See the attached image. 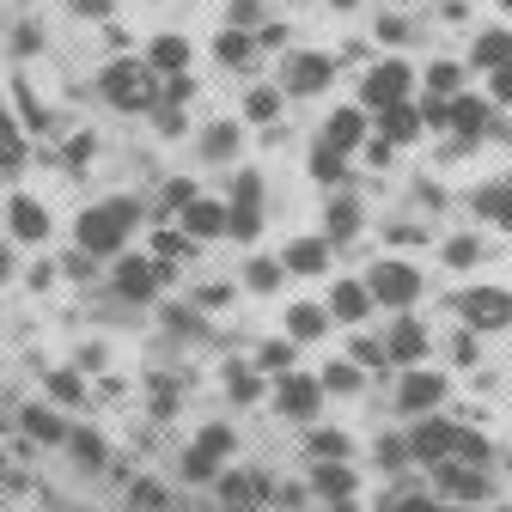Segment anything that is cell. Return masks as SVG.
<instances>
[{
    "label": "cell",
    "mask_w": 512,
    "mask_h": 512,
    "mask_svg": "<svg viewBox=\"0 0 512 512\" xmlns=\"http://www.w3.org/2000/svg\"><path fill=\"white\" fill-rule=\"evenodd\" d=\"M494 512H512V506H494Z\"/></svg>",
    "instance_id": "59"
},
{
    "label": "cell",
    "mask_w": 512,
    "mask_h": 512,
    "mask_svg": "<svg viewBox=\"0 0 512 512\" xmlns=\"http://www.w3.org/2000/svg\"><path fill=\"white\" fill-rule=\"evenodd\" d=\"M104 98L116 104V110H153L159 104V86H153V68L147 61H110L104 68Z\"/></svg>",
    "instance_id": "3"
},
{
    "label": "cell",
    "mask_w": 512,
    "mask_h": 512,
    "mask_svg": "<svg viewBox=\"0 0 512 512\" xmlns=\"http://www.w3.org/2000/svg\"><path fill=\"white\" fill-rule=\"evenodd\" d=\"M165 202H171V208H189V202H196V183L171 177V183H165Z\"/></svg>",
    "instance_id": "47"
},
{
    "label": "cell",
    "mask_w": 512,
    "mask_h": 512,
    "mask_svg": "<svg viewBox=\"0 0 512 512\" xmlns=\"http://www.w3.org/2000/svg\"><path fill=\"white\" fill-rule=\"evenodd\" d=\"M391 238H397V244H427V232H421V226H397Z\"/></svg>",
    "instance_id": "52"
},
{
    "label": "cell",
    "mask_w": 512,
    "mask_h": 512,
    "mask_svg": "<svg viewBox=\"0 0 512 512\" xmlns=\"http://www.w3.org/2000/svg\"><path fill=\"white\" fill-rule=\"evenodd\" d=\"M324 512H354V500H330V506H324Z\"/></svg>",
    "instance_id": "55"
},
{
    "label": "cell",
    "mask_w": 512,
    "mask_h": 512,
    "mask_svg": "<svg viewBox=\"0 0 512 512\" xmlns=\"http://www.w3.org/2000/svg\"><path fill=\"white\" fill-rule=\"evenodd\" d=\"M378 452H384V464H391V470H397V464H409V439H384V445H378Z\"/></svg>",
    "instance_id": "48"
},
{
    "label": "cell",
    "mask_w": 512,
    "mask_h": 512,
    "mask_svg": "<svg viewBox=\"0 0 512 512\" xmlns=\"http://www.w3.org/2000/svg\"><path fill=\"white\" fill-rule=\"evenodd\" d=\"M275 403L287 421H311L317 403H324V384H317V372H281L275 378Z\"/></svg>",
    "instance_id": "6"
},
{
    "label": "cell",
    "mask_w": 512,
    "mask_h": 512,
    "mask_svg": "<svg viewBox=\"0 0 512 512\" xmlns=\"http://www.w3.org/2000/svg\"><path fill=\"white\" fill-rule=\"evenodd\" d=\"M384 360H397V366H421V360H427V324H415V317H397L391 336H384Z\"/></svg>",
    "instance_id": "10"
},
{
    "label": "cell",
    "mask_w": 512,
    "mask_h": 512,
    "mask_svg": "<svg viewBox=\"0 0 512 512\" xmlns=\"http://www.w3.org/2000/svg\"><path fill=\"white\" fill-rule=\"evenodd\" d=\"M433 476H439V494H452V500H488V476L470 470V464H458V458L433 464Z\"/></svg>",
    "instance_id": "11"
},
{
    "label": "cell",
    "mask_w": 512,
    "mask_h": 512,
    "mask_svg": "<svg viewBox=\"0 0 512 512\" xmlns=\"http://www.w3.org/2000/svg\"><path fill=\"white\" fill-rule=\"evenodd\" d=\"M183 238H226V202H189L183 208V226H177Z\"/></svg>",
    "instance_id": "16"
},
{
    "label": "cell",
    "mask_w": 512,
    "mask_h": 512,
    "mask_svg": "<svg viewBox=\"0 0 512 512\" xmlns=\"http://www.w3.org/2000/svg\"><path fill=\"white\" fill-rule=\"evenodd\" d=\"M238 122H214V128H202V159H214V165H226L232 153H238Z\"/></svg>",
    "instance_id": "24"
},
{
    "label": "cell",
    "mask_w": 512,
    "mask_h": 512,
    "mask_svg": "<svg viewBox=\"0 0 512 512\" xmlns=\"http://www.w3.org/2000/svg\"><path fill=\"white\" fill-rule=\"evenodd\" d=\"M354 366H372V372H384V366H391V360H384V342L360 336V342H354Z\"/></svg>",
    "instance_id": "42"
},
{
    "label": "cell",
    "mask_w": 512,
    "mask_h": 512,
    "mask_svg": "<svg viewBox=\"0 0 512 512\" xmlns=\"http://www.w3.org/2000/svg\"><path fill=\"white\" fill-rule=\"evenodd\" d=\"M110 281H116L122 299H153L159 293V263H147V256H122Z\"/></svg>",
    "instance_id": "12"
},
{
    "label": "cell",
    "mask_w": 512,
    "mask_h": 512,
    "mask_svg": "<svg viewBox=\"0 0 512 512\" xmlns=\"http://www.w3.org/2000/svg\"><path fill=\"white\" fill-rule=\"evenodd\" d=\"M439 403H445V378H439V372H421V366H409V372H403V384H397V409L421 421V415H433Z\"/></svg>",
    "instance_id": "7"
},
{
    "label": "cell",
    "mask_w": 512,
    "mask_h": 512,
    "mask_svg": "<svg viewBox=\"0 0 512 512\" xmlns=\"http://www.w3.org/2000/svg\"><path fill=\"white\" fill-rule=\"evenodd\" d=\"M281 269L287 275H324L330 269V238L317 232V238H293L287 250H281Z\"/></svg>",
    "instance_id": "13"
},
{
    "label": "cell",
    "mask_w": 512,
    "mask_h": 512,
    "mask_svg": "<svg viewBox=\"0 0 512 512\" xmlns=\"http://www.w3.org/2000/svg\"><path fill=\"white\" fill-rule=\"evenodd\" d=\"M470 61H476L482 74H500V68H512V31H506V25L482 31V37H476V55H470Z\"/></svg>",
    "instance_id": "20"
},
{
    "label": "cell",
    "mask_w": 512,
    "mask_h": 512,
    "mask_svg": "<svg viewBox=\"0 0 512 512\" xmlns=\"http://www.w3.org/2000/svg\"><path fill=\"white\" fill-rule=\"evenodd\" d=\"M256 366H263V372H293V342H263Z\"/></svg>",
    "instance_id": "39"
},
{
    "label": "cell",
    "mask_w": 512,
    "mask_h": 512,
    "mask_svg": "<svg viewBox=\"0 0 512 512\" xmlns=\"http://www.w3.org/2000/svg\"><path fill=\"white\" fill-rule=\"evenodd\" d=\"M256 232H263V208H256V202H226V238L250 244Z\"/></svg>",
    "instance_id": "26"
},
{
    "label": "cell",
    "mask_w": 512,
    "mask_h": 512,
    "mask_svg": "<svg viewBox=\"0 0 512 512\" xmlns=\"http://www.w3.org/2000/svg\"><path fill=\"white\" fill-rule=\"evenodd\" d=\"M25 433L31 439H43V445H55V439H68V427H61L49 409H25Z\"/></svg>",
    "instance_id": "34"
},
{
    "label": "cell",
    "mask_w": 512,
    "mask_h": 512,
    "mask_svg": "<svg viewBox=\"0 0 512 512\" xmlns=\"http://www.w3.org/2000/svg\"><path fill=\"white\" fill-rule=\"evenodd\" d=\"M147 68H153V74H171V80H177V74H183V68H189V43H183V37H171V31H165V37H159V43H153V55H147Z\"/></svg>",
    "instance_id": "22"
},
{
    "label": "cell",
    "mask_w": 512,
    "mask_h": 512,
    "mask_svg": "<svg viewBox=\"0 0 512 512\" xmlns=\"http://www.w3.org/2000/svg\"><path fill=\"white\" fill-rule=\"evenodd\" d=\"M311 488L324 494V500H348V494H354V470H348V464H317V470H311Z\"/></svg>",
    "instance_id": "25"
},
{
    "label": "cell",
    "mask_w": 512,
    "mask_h": 512,
    "mask_svg": "<svg viewBox=\"0 0 512 512\" xmlns=\"http://www.w3.org/2000/svg\"><path fill=\"white\" fill-rule=\"evenodd\" d=\"M445 128H452L458 141H482V128H488V104H482V98H452V104H445Z\"/></svg>",
    "instance_id": "17"
},
{
    "label": "cell",
    "mask_w": 512,
    "mask_h": 512,
    "mask_svg": "<svg viewBox=\"0 0 512 512\" xmlns=\"http://www.w3.org/2000/svg\"><path fill=\"white\" fill-rule=\"evenodd\" d=\"M141 226V202L135 196H116V202H98L74 220V238H80V256H116L122 238Z\"/></svg>",
    "instance_id": "1"
},
{
    "label": "cell",
    "mask_w": 512,
    "mask_h": 512,
    "mask_svg": "<svg viewBox=\"0 0 512 512\" xmlns=\"http://www.w3.org/2000/svg\"><path fill=\"white\" fill-rule=\"evenodd\" d=\"M378 37H384V43H409V25H403V19H384Z\"/></svg>",
    "instance_id": "49"
},
{
    "label": "cell",
    "mask_w": 512,
    "mask_h": 512,
    "mask_svg": "<svg viewBox=\"0 0 512 512\" xmlns=\"http://www.w3.org/2000/svg\"><path fill=\"white\" fill-rule=\"evenodd\" d=\"M244 116H250V122H269V116H281V86H256V92L244 98Z\"/></svg>",
    "instance_id": "33"
},
{
    "label": "cell",
    "mask_w": 512,
    "mask_h": 512,
    "mask_svg": "<svg viewBox=\"0 0 512 512\" xmlns=\"http://www.w3.org/2000/svg\"><path fill=\"white\" fill-rule=\"evenodd\" d=\"M19 159H25V141H19V128H13L7 116H0V165H7V171H13Z\"/></svg>",
    "instance_id": "40"
},
{
    "label": "cell",
    "mask_w": 512,
    "mask_h": 512,
    "mask_svg": "<svg viewBox=\"0 0 512 512\" xmlns=\"http://www.w3.org/2000/svg\"><path fill=\"white\" fill-rule=\"evenodd\" d=\"M409 86H415V68H409V61H384V68L366 74L360 104H366V110H397V104H409Z\"/></svg>",
    "instance_id": "5"
},
{
    "label": "cell",
    "mask_w": 512,
    "mask_h": 512,
    "mask_svg": "<svg viewBox=\"0 0 512 512\" xmlns=\"http://www.w3.org/2000/svg\"><path fill=\"white\" fill-rule=\"evenodd\" d=\"M500 189H506V177H500V183H488V189H476V214H482V220H494V208H500Z\"/></svg>",
    "instance_id": "46"
},
{
    "label": "cell",
    "mask_w": 512,
    "mask_h": 512,
    "mask_svg": "<svg viewBox=\"0 0 512 512\" xmlns=\"http://www.w3.org/2000/svg\"><path fill=\"white\" fill-rule=\"evenodd\" d=\"M324 311H330V324H360V317L372 311V293H366V281H336Z\"/></svg>",
    "instance_id": "15"
},
{
    "label": "cell",
    "mask_w": 512,
    "mask_h": 512,
    "mask_svg": "<svg viewBox=\"0 0 512 512\" xmlns=\"http://www.w3.org/2000/svg\"><path fill=\"white\" fill-rule=\"evenodd\" d=\"M183 482H220V464H214V458H202L196 445H189V452H183Z\"/></svg>",
    "instance_id": "37"
},
{
    "label": "cell",
    "mask_w": 512,
    "mask_h": 512,
    "mask_svg": "<svg viewBox=\"0 0 512 512\" xmlns=\"http://www.w3.org/2000/svg\"><path fill=\"white\" fill-rule=\"evenodd\" d=\"M458 80H464V68H458V61H433V68H427V98L452 104V98H458Z\"/></svg>",
    "instance_id": "27"
},
{
    "label": "cell",
    "mask_w": 512,
    "mask_h": 512,
    "mask_svg": "<svg viewBox=\"0 0 512 512\" xmlns=\"http://www.w3.org/2000/svg\"><path fill=\"white\" fill-rule=\"evenodd\" d=\"M226 299H232V287H202V305H208V311H214V305H226Z\"/></svg>",
    "instance_id": "53"
},
{
    "label": "cell",
    "mask_w": 512,
    "mask_h": 512,
    "mask_svg": "<svg viewBox=\"0 0 512 512\" xmlns=\"http://www.w3.org/2000/svg\"><path fill=\"white\" fill-rule=\"evenodd\" d=\"M311 458L317 464H342L348 458V439L342 433H311Z\"/></svg>",
    "instance_id": "36"
},
{
    "label": "cell",
    "mask_w": 512,
    "mask_h": 512,
    "mask_svg": "<svg viewBox=\"0 0 512 512\" xmlns=\"http://www.w3.org/2000/svg\"><path fill=\"white\" fill-rule=\"evenodd\" d=\"M7 275H13V256H7V250H0V281H7Z\"/></svg>",
    "instance_id": "54"
},
{
    "label": "cell",
    "mask_w": 512,
    "mask_h": 512,
    "mask_svg": "<svg viewBox=\"0 0 512 512\" xmlns=\"http://www.w3.org/2000/svg\"><path fill=\"white\" fill-rule=\"evenodd\" d=\"M49 391H55L61 403H80V397H86V384H80L74 372H49Z\"/></svg>",
    "instance_id": "43"
},
{
    "label": "cell",
    "mask_w": 512,
    "mask_h": 512,
    "mask_svg": "<svg viewBox=\"0 0 512 512\" xmlns=\"http://www.w3.org/2000/svg\"><path fill=\"white\" fill-rule=\"evenodd\" d=\"M378 512H403V506H378Z\"/></svg>",
    "instance_id": "57"
},
{
    "label": "cell",
    "mask_w": 512,
    "mask_h": 512,
    "mask_svg": "<svg viewBox=\"0 0 512 512\" xmlns=\"http://www.w3.org/2000/svg\"><path fill=\"white\" fill-rule=\"evenodd\" d=\"M311 177H317V183H342V177H348L342 153H336V147H324V141H317V153H311Z\"/></svg>",
    "instance_id": "32"
},
{
    "label": "cell",
    "mask_w": 512,
    "mask_h": 512,
    "mask_svg": "<svg viewBox=\"0 0 512 512\" xmlns=\"http://www.w3.org/2000/svg\"><path fill=\"white\" fill-rule=\"evenodd\" d=\"M494 104H512V68L494 74Z\"/></svg>",
    "instance_id": "51"
},
{
    "label": "cell",
    "mask_w": 512,
    "mask_h": 512,
    "mask_svg": "<svg viewBox=\"0 0 512 512\" xmlns=\"http://www.w3.org/2000/svg\"><path fill=\"white\" fill-rule=\"evenodd\" d=\"M445 263H452V269H470V263H482V238H476V232L445 238Z\"/></svg>",
    "instance_id": "31"
},
{
    "label": "cell",
    "mask_w": 512,
    "mask_h": 512,
    "mask_svg": "<svg viewBox=\"0 0 512 512\" xmlns=\"http://www.w3.org/2000/svg\"><path fill=\"white\" fill-rule=\"evenodd\" d=\"M232 202H256V208H263V177H256V171H238V183H232Z\"/></svg>",
    "instance_id": "44"
},
{
    "label": "cell",
    "mask_w": 512,
    "mask_h": 512,
    "mask_svg": "<svg viewBox=\"0 0 512 512\" xmlns=\"http://www.w3.org/2000/svg\"><path fill=\"white\" fill-rule=\"evenodd\" d=\"M366 141V110H336L330 122H324V147H336V153H354Z\"/></svg>",
    "instance_id": "19"
},
{
    "label": "cell",
    "mask_w": 512,
    "mask_h": 512,
    "mask_svg": "<svg viewBox=\"0 0 512 512\" xmlns=\"http://www.w3.org/2000/svg\"><path fill=\"white\" fill-rule=\"evenodd\" d=\"M68 445H74V458H80V464H104V439H98V433H86V427H80Z\"/></svg>",
    "instance_id": "41"
},
{
    "label": "cell",
    "mask_w": 512,
    "mask_h": 512,
    "mask_svg": "<svg viewBox=\"0 0 512 512\" xmlns=\"http://www.w3.org/2000/svg\"><path fill=\"white\" fill-rule=\"evenodd\" d=\"M421 110L415 104H397V110H378V135H384V147H409L415 135H421Z\"/></svg>",
    "instance_id": "18"
},
{
    "label": "cell",
    "mask_w": 512,
    "mask_h": 512,
    "mask_svg": "<svg viewBox=\"0 0 512 512\" xmlns=\"http://www.w3.org/2000/svg\"><path fill=\"white\" fill-rule=\"evenodd\" d=\"M244 281H250L256 293H275V287L287 281V269H281V256H250V269H244Z\"/></svg>",
    "instance_id": "28"
},
{
    "label": "cell",
    "mask_w": 512,
    "mask_h": 512,
    "mask_svg": "<svg viewBox=\"0 0 512 512\" xmlns=\"http://www.w3.org/2000/svg\"><path fill=\"white\" fill-rule=\"evenodd\" d=\"M226 512H263V506H256V500H244V506H226Z\"/></svg>",
    "instance_id": "56"
},
{
    "label": "cell",
    "mask_w": 512,
    "mask_h": 512,
    "mask_svg": "<svg viewBox=\"0 0 512 512\" xmlns=\"http://www.w3.org/2000/svg\"><path fill=\"white\" fill-rule=\"evenodd\" d=\"M226 391H232V403H256L263 397V372L256 366H226Z\"/></svg>",
    "instance_id": "29"
},
{
    "label": "cell",
    "mask_w": 512,
    "mask_h": 512,
    "mask_svg": "<svg viewBox=\"0 0 512 512\" xmlns=\"http://www.w3.org/2000/svg\"><path fill=\"white\" fill-rule=\"evenodd\" d=\"M506 470H512V458H506Z\"/></svg>",
    "instance_id": "60"
},
{
    "label": "cell",
    "mask_w": 512,
    "mask_h": 512,
    "mask_svg": "<svg viewBox=\"0 0 512 512\" xmlns=\"http://www.w3.org/2000/svg\"><path fill=\"white\" fill-rule=\"evenodd\" d=\"M458 311H464V324H470L476 336L512 330V293H506V287H470V293L458 299Z\"/></svg>",
    "instance_id": "4"
},
{
    "label": "cell",
    "mask_w": 512,
    "mask_h": 512,
    "mask_svg": "<svg viewBox=\"0 0 512 512\" xmlns=\"http://www.w3.org/2000/svg\"><path fill=\"white\" fill-rule=\"evenodd\" d=\"M366 293H372V305L409 311V305L427 293V275H421L415 263H397V256H378V263L366 269Z\"/></svg>",
    "instance_id": "2"
},
{
    "label": "cell",
    "mask_w": 512,
    "mask_h": 512,
    "mask_svg": "<svg viewBox=\"0 0 512 512\" xmlns=\"http://www.w3.org/2000/svg\"><path fill=\"white\" fill-rule=\"evenodd\" d=\"M317 384H324V391H342V397H354V391H360V366H354V360H336V366H324V372H317Z\"/></svg>",
    "instance_id": "30"
},
{
    "label": "cell",
    "mask_w": 512,
    "mask_h": 512,
    "mask_svg": "<svg viewBox=\"0 0 512 512\" xmlns=\"http://www.w3.org/2000/svg\"><path fill=\"white\" fill-rule=\"evenodd\" d=\"M452 439H458V427L445 421V415H421L415 433H409V458H421V464H445V458H452Z\"/></svg>",
    "instance_id": "8"
},
{
    "label": "cell",
    "mask_w": 512,
    "mask_h": 512,
    "mask_svg": "<svg viewBox=\"0 0 512 512\" xmlns=\"http://www.w3.org/2000/svg\"><path fill=\"white\" fill-rule=\"evenodd\" d=\"M494 220L512 232V177H506V189H500V208H494Z\"/></svg>",
    "instance_id": "50"
},
{
    "label": "cell",
    "mask_w": 512,
    "mask_h": 512,
    "mask_svg": "<svg viewBox=\"0 0 512 512\" xmlns=\"http://www.w3.org/2000/svg\"><path fill=\"white\" fill-rule=\"evenodd\" d=\"M287 330H293V342H317V336L330 330V311L324 305H293L287 311Z\"/></svg>",
    "instance_id": "23"
},
{
    "label": "cell",
    "mask_w": 512,
    "mask_h": 512,
    "mask_svg": "<svg viewBox=\"0 0 512 512\" xmlns=\"http://www.w3.org/2000/svg\"><path fill=\"white\" fill-rule=\"evenodd\" d=\"M196 452H202V458H214V464H226V458H232V427H202Z\"/></svg>",
    "instance_id": "35"
},
{
    "label": "cell",
    "mask_w": 512,
    "mask_h": 512,
    "mask_svg": "<svg viewBox=\"0 0 512 512\" xmlns=\"http://www.w3.org/2000/svg\"><path fill=\"white\" fill-rule=\"evenodd\" d=\"M214 55L226 61V68H238V61H250V37H244V31H226V37L214 43Z\"/></svg>",
    "instance_id": "38"
},
{
    "label": "cell",
    "mask_w": 512,
    "mask_h": 512,
    "mask_svg": "<svg viewBox=\"0 0 512 512\" xmlns=\"http://www.w3.org/2000/svg\"><path fill=\"white\" fill-rule=\"evenodd\" d=\"M7 226H13V238H19V244H43V238H49V208H43V202H31V196H13Z\"/></svg>",
    "instance_id": "14"
},
{
    "label": "cell",
    "mask_w": 512,
    "mask_h": 512,
    "mask_svg": "<svg viewBox=\"0 0 512 512\" xmlns=\"http://www.w3.org/2000/svg\"><path fill=\"white\" fill-rule=\"evenodd\" d=\"M354 232H360V202H354V196H336V202L324 208V238H330V244H348Z\"/></svg>",
    "instance_id": "21"
},
{
    "label": "cell",
    "mask_w": 512,
    "mask_h": 512,
    "mask_svg": "<svg viewBox=\"0 0 512 512\" xmlns=\"http://www.w3.org/2000/svg\"><path fill=\"white\" fill-rule=\"evenodd\" d=\"M183 250H189L183 232H159V238H153V256H159V263H171V256H183Z\"/></svg>",
    "instance_id": "45"
},
{
    "label": "cell",
    "mask_w": 512,
    "mask_h": 512,
    "mask_svg": "<svg viewBox=\"0 0 512 512\" xmlns=\"http://www.w3.org/2000/svg\"><path fill=\"white\" fill-rule=\"evenodd\" d=\"M336 7H354V0H336Z\"/></svg>",
    "instance_id": "58"
},
{
    "label": "cell",
    "mask_w": 512,
    "mask_h": 512,
    "mask_svg": "<svg viewBox=\"0 0 512 512\" xmlns=\"http://www.w3.org/2000/svg\"><path fill=\"white\" fill-rule=\"evenodd\" d=\"M336 80V61L330 55H293L287 61V92H299V98H317Z\"/></svg>",
    "instance_id": "9"
}]
</instances>
